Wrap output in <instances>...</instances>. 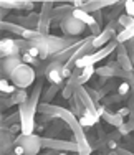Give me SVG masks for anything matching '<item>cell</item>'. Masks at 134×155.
Returning a JSON list of instances; mask_svg holds the SVG:
<instances>
[{
	"label": "cell",
	"instance_id": "f546056e",
	"mask_svg": "<svg viewBox=\"0 0 134 155\" xmlns=\"http://www.w3.org/2000/svg\"><path fill=\"white\" fill-rule=\"evenodd\" d=\"M121 137H122V135L116 130V132H113V134L106 135V140H114V142H119V140H121Z\"/></svg>",
	"mask_w": 134,
	"mask_h": 155
},
{
	"label": "cell",
	"instance_id": "3957f363",
	"mask_svg": "<svg viewBox=\"0 0 134 155\" xmlns=\"http://www.w3.org/2000/svg\"><path fill=\"white\" fill-rule=\"evenodd\" d=\"M15 145L22 147L25 155H38L40 149L43 147V142H42V137L36 134H32V135L18 134V137H15Z\"/></svg>",
	"mask_w": 134,
	"mask_h": 155
},
{
	"label": "cell",
	"instance_id": "83f0119b",
	"mask_svg": "<svg viewBox=\"0 0 134 155\" xmlns=\"http://www.w3.org/2000/svg\"><path fill=\"white\" fill-rule=\"evenodd\" d=\"M86 91H88V94L93 97V101H94L96 104H99V96H98V91L93 89V87H86Z\"/></svg>",
	"mask_w": 134,
	"mask_h": 155
},
{
	"label": "cell",
	"instance_id": "1f68e13d",
	"mask_svg": "<svg viewBox=\"0 0 134 155\" xmlns=\"http://www.w3.org/2000/svg\"><path fill=\"white\" fill-rule=\"evenodd\" d=\"M93 17H94L96 23L101 27V25H103V12H101V10H99V12H94V13H93Z\"/></svg>",
	"mask_w": 134,
	"mask_h": 155
},
{
	"label": "cell",
	"instance_id": "836d02e7",
	"mask_svg": "<svg viewBox=\"0 0 134 155\" xmlns=\"http://www.w3.org/2000/svg\"><path fill=\"white\" fill-rule=\"evenodd\" d=\"M71 5H73V8H83V7H84V2H81V0L78 2V0H76V2L71 3Z\"/></svg>",
	"mask_w": 134,
	"mask_h": 155
},
{
	"label": "cell",
	"instance_id": "7a4b0ae2",
	"mask_svg": "<svg viewBox=\"0 0 134 155\" xmlns=\"http://www.w3.org/2000/svg\"><path fill=\"white\" fill-rule=\"evenodd\" d=\"M18 112H20V124H22V134L23 135H32L35 130V114L38 110H35L32 106L28 104V101L25 104L18 106Z\"/></svg>",
	"mask_w": 134,
	"mask_h": 155
},
{
	"label": "cell",
	"instance_id": "2e32d148",
	"mask_svg": "<svg viewBox=\"0 0 134 155\" xmlns=\"http://www.w3.org/2000/svg\"><path fill=\"white\" fill-rule=\"evenodd\" d=\"M118 64L121 66L122 71L126 73H132L134 71V64L131 61V56H129V53H118Z\"/></svg>",
	"mask_w": 134,
	"mask_h": 155
},
{
	"label": "cell",
	"instance_id": "9a60e30c",
	"mask_svg": "<svg viewBox=\"0 0 134 155\" xmlns=\"http://www.w3.org/2000/svg\"><path fill=\"white\" fill-rule=\"evenodd\" d=\"M103 120H106L109 125H113V127H121L122 124H124V117H121L118 112H109V110H106V112L101 116Z\"/></svg>",
	"mask_w": 134,
	"mask_h": 155
},
{
	"label": "cell",
	"instance_id": "e0dca14e",
	"mask_svg": "<svg viewBox=\"0 0 134 155\" xmlns=\"http://www.w3.org/2000/svg\"><path fill=\"white\" fill-rule=\"evenodd\" d=\"M9 81L10 79H7V78H2V79H0V91H2L3 96H13L18 91V87L15 86V84L9 83Z\"/></svg>",
	"mask_w": 134,
	"mask_h": 155
},
{
	"label": "cell",
	"instance_id": "d6986e66",
	"mask_svg": "<svg viewBox=\"0 0 134 155\" xmlns=\"http://www.w3.org/2000/svg\"><path fill=\"white\" fill-rule=\"evenodd\" d=\"M0 8H5V10H23L25 8V2H22V0H2V2H0Z\"/></svg>",
	"mask_w": 134,
	"mask_h": 155
},
{
	"label": "cell",
	"instance_id": "6da1fadb",
	"mask_svg": "<svg viewBox=\"0 0 134 155\" xmlns=\"http://www.w3.org/2000/svg\"><path fill=\"white\" fill-rule=\"evenodd\" d=\"M35 78H36V73H35V69H33V66L22 63L12 74L9 76V79H10V83L18 87V89H27V87H30L35 83Z\"/></svg>",
	"mask_w": 134,
	"mask_h": 155
},
{
	"label": "cell",
	"instance_id": "52a82bcc",
	"mask_svg": "<svg viewBox=\"0 0 134 155\" xmlns=\"http://www.w3.org/2000/svg\"><path fill=\"white\" fill-rule=\"evenodd\" d=\"M63 63L58 61H50L45 68V78L48 79L50 84H57V86H63L65 78H63Z\"/></svg>",
	"mask_w": 134,
	"mask_h": 155
},
{
	"label": "cell",
	"instance_id": "5b68a950",
	"mask_svg": "<svg viewBox=\"0 0 134 155\" xmlns=\"http://www.w3.org/2000/svg\"><path fill=\"white\" fill-rule=\"evenodd\" d=\"M86 28H88L86 25L81 23L80 20H76L71 13L66 15L65 18H63V21L60 23V30L65 33L66 36H80V35H83V33H84Z\"/></svg>",
	"mask_w": 134,
	"mask_h": 155
},
{
	"label": "cell",
	"instance_id": "ba28073f",
	"mask_svg": "<svg viewBox=\"0 0 134 155\" xmlns=\"http://www.w3.org/2000/svg\"><path fill=\"white\" fill-rule=\"evenodd\" d=\"M20 54L22 51L17 46L13 38H2V41H0V58L2 60L10 58V56H20Z\"/></svg>",
	"mask_w": 134,
	"mask_h": 155
},
{
	"label": "cell",
	"instance_id": "e575fe53",
	"mask_svg": "<svg viewBox=\"0 0 134 155\" xmlns=\"http://www.w3.org/2000/svg\"><path fill=\"white\" fill-rule=\"evenodd\" d=\"M7 13H9V10H5V8H0V18H2V20L7 17Z\"/></svg>",
	"mask_w": 134,
	"mask_h": 155
},
{
	"label": "cell",
	"instance_id": "d4e9b609",
	"mask_svg": "<svg viewBox=\"0 0 134 155\" xmlns=\"http://www.w3.org/2000/svg\"><path fill=\"white\" fill-rule=\"evenodd\" d=\"M22 61H23L25 64H30V66H40V61H42V60L30 56L28 53H23V54H22Z\"/></svg>",
	"mask_w": 134,
	"mask_h": 155
},
{
	"label": "cell",
	"instance_id": "d6a6232c",
	"mask_svg": "<svg viewBox=\"0 0 134 155\" xmlns=\"http://www.w3.org/2000/svg\"><path fill=\"white\" fill-rule=\"evenodd\" d=\"M126 45V50H128V53L131 54V53H134V38L132 40H129L128 43H124Z\"/></svg>",
	"mask_w": 134,
	"mask_h": 155
},
{
	"label": "cell",
	"instance_id": "ac0fdd59",
	"mask_svg": "<svg viewBox=\"0 0 134 155\" xmlns=\"http://www.w3.org/2000/svg\"><path fill=\"white\" fill-rule=\"evenodd\" d=\"M134 38V27H129V28H124V30H121L116 35V41L119 45H124V43H128L129 40Z\"/></svg>",
	"mask_w": 134,
	"mask_h": 155
},
{
	"label": "cell",
	"instance_id": "4316f807",
	"mask_svg": "<svg viewBox=\"0 0 134 155\" xmlns=\"http://www.w3.org/2000/svg\"><path fill=\"white\" fill-rule=\"evenodd\" d=\"M74 91H76V89H73V87H70V86H65V87L61 89L63 99H71L73 96H74Z\"/></svg>",
	"mask_w": 134,
	"mask_h": 155
},
{
	"label": "cell",
	"instance_id": "7c38bea8",
	"mask_svg": "<svg viewBox=\"0 0 134 155\" xmlns=\"http://www.w3.org/2000/svg\"><path fill=\"white\" fill-rule=\"evenodd\" d=\"M0 28H2L3 31H10V33H13V35H18L20 38L23 36L25 30H27V28L22 27V25H17V23H13V21H5V20H0Z\"/></svg>",
	"mask_w": 134,
	"mask_h": 155
},
{
	"label": "cell",
	"instance_id": "8992f818",
	"mask_svg": "<svg viewBox=\"0 0 134 155\" xmlns=\"http://www.w3.org/2000/svg\"><path fill=\"white\" fill-rule=\"evenodd\" d=\"M46 41H48V46H50V58H51L53 54H58V53H61L63 50L73 46L78 40L76 38H65V36L46 35Z\"/></svg>",
	"mask_w": 134,
	"mask_h": 155
},
{
	"label": "cell",
	"instance_id": "5bb4252c",
	"mask_svg": "<svg viewBox=\"0 0 134 155\" xmlns=\"http://www.w3.org/2000/svg\"><path fill=\"white\" fill-rule=\"evenodd\" d=\"M99 119H101V117H99L98 114H93V112H89V110H84L83 116H81L78 120H80L81 127H93V125H96L99 122Z\"/></svg>",
	"mask_w": 134,
	"mask_h": 155
},
{
	"label": "cell",
	"instance_id": "ffe728a7",
	"mask_svg": "<svg viewBox=\"0 0 134 155\" xmlns=\"http://www.w3.org/2000/svg\"><path fill=\"white\" fill-rule=\"evenodd\" d=\"M93 74H96V68H94V66H88V68H84L83 71H81V76L78 78V87L84 86V84L91 79Z\"/></svg>",
	"mask_w": 134,
	"mask_h": 155
},
{
	"label": "cell",
	"instance_id": "7402d4cb",
	"mask_svg": "<svg viewBox=\"0 0 134 155\" xmlns=\"http://www.w3.org/2000/svg\"><path fill=\"white\" fill-rule=\"evenodd\" d=\"M116 93L121 96V97H129L131 96V86H129V83L128 81H124V83H121L119 86L116 87Z\"/></svg>",
	"mask_w": 134,
	"mask_h": 155
},
{
	"label": "cell",
	"instance_id": "f1b7e54d",
	"mask_svg": "<svg viewBox=\"0 0 134 155\" xmlns=\"http://www.w3.org/2000/svg\"><path fill=\"white\" fill-rule=\"evenodd\" d=\"M9 130H10V134H12L13 137L18 134V132L22 134V124H13V125H10V127H9Z\"/></svg>",
	"mask_w": 134,
	"mask_h": 155
},
{
	"label": "cell",
	"instance_id": "30bf717a",
	"mask_svg": "<svg viewBox=\"0 0 134 155\" xmlns=\"http://www.w3.org/2000/svg\"><path fill=\"white\" fill-rule=\"evenodd\" d=\"M22 63H23V61H22V54H20V56H10V58L2 60V74H3V78L9 79V76L12 74V73L22 64Z\"/></svg>",
	"mask_w": 134,
	"mask_h": 155
},
{
	"label": "cell",
	"instance_id": "cb8c5ba5",
	"mask_svg": "<svg viewBox=\"0 0 134 155\" xmlns=\"http://www.w3.org/2000/svg\"><path fill=\"white\" fill-rule=\"evenodd\" d=\"M121 101H124V97H121L118 93L116 94H111V96H106V97L103 99V104L104 106H111V104H116V102H121Z\"/></svg>",
	"mask_w": 134,
	"mask_h": 155
},
{
	"label": "cell",
	"instance_id": "44dd1931",
	"mask_svg": "<svg viewBox=\"0 0 134 155\" xmlns=\"http://www.w3.org/2000/svg\"><path fill=\"white\" fill-rule=\"evenodd\" d=\"M118 23H119V27L124 30V28L134 27V18L129 17V15H126V13H121V17L118 18Z\"/></svg>",
	"mask_w": 134,
	"mask_h": 155
},
{
	"label": "cell",
	"instance_id": "d590c367",
	"mask_svg": "<svg viewBox=\"0 0 134 155\" xmlns=\"http://www.w3.org/2000/svg\"><path fill=\"white\" fill-rule=\"evenodd\" d=\"M46 155H66V152H60V153H46Z\"/></svg>",
	"mask_w": 134,
	"mask_h": 155
},
{
	"label": "cell",
	"instance_id": "484cf974",
	"mask_svg": "<svg viewBox=\"0 0 134 155\" xmlns=\"http://www.w3.org/2000/svg\"><path fill=\"white\" fill-rule=\"evenodd\" d=\"M124 13L134 18V0H126L124 2Z\"/></svg>",
	"mask_w": 134,
	"mask_h": 155
},
{
	"label": "cell",
	"instance_id": "603a6c76",
	"mask_svg": "<svg viewBox=\"0 0 134 155\" xmlns=\"http://www.w3.org/2000/svg\"><path fill=\"white\" fill-rule=\"evenodd\" d=\"M60 87H61V86H57V84H51V86L48 87L46 91H45V94H43V102H50L51 99L55 97V94L58 93V89H60Z\"/></svg>",
	"mask_w": 134,
	"mask_h": 155
},
{
	"label": "cell",
	"instance_id": "8fae6325",
	"mask_svg": "<svg viewBox=\"0 0 134 155\" xmlns=\"http://www.w3.org/2000/svg\"><path fill=\"white\" fill-rule=\"evenodd\" d=\"M113 5H118V2H114V0H93V2H84V7L81 10H84L86 13H94V12H99L101 8L104 7H113Z\"/></svg>",
	"mask_w": 134,
	"mask_h": 155
},
{
	"label": "cell",
	"instance_id": "277c9868",
	"mask_svg": "<svg viewBox=\"0 0 134 155\" xmlns=\"http://www.w3.org/2000/svg\"><path fill=\"white\" fill-rule=\"evenodd\" d=\"M43 147L50 150H61V152H80L76 140H60V139H51V137H42Z\"/></svg>",
	"mask_w": 134,
	"mask_h": 155
},
{
	"label": "cell",
	"instance_id": "74e56055",
	"mask_svg": "<svg viewBox=\"0 0 134 155\" xmlns=\"http://www.w3.org/2000/svg\"><path fill=\"white\" fill-rule=\"evenodd\" d=\"M132 64H134V63H132Z\"/></svg>",
	"mask_w": 134,
	"mask_h": 155
},
{
	"label": "cell",
	"instance_id": "9c48e42d",
	"mask_svg": "<svg viewBox=\"0 0 134 155\" xmlns=\"http://www.w3.org/2000/svg\"><path fill=\"white\" fill-rule=\"evenodd\" d=\"M0 150H2V155H9L10 150H13L15 147V137L10 134L9 127L2 125V130H0Z\"/></svg>",
	"mask_w": 134,
	"mask_h": 155
},
{
	"label": "cell",
	"instance_id": "8d00e7d4",
	"mask_svg": "<svg viewBox=\"0 0 134 155\" xmlns=\"http://www.w3.org/2000/svg\"><path fill=\"white\" fill-rule=\"evenodd\" d=\"M129 56H131V61L134 63V53H131V54H129Z\"/></svg>",
	"mask_w": 134,
	"mask_h": 155
},
{
	"label": "cell",
	"instance_id": "4dcf8cb0",
	"mask_svg": "<svg viewBox=\"0 0 134 155\" xmlns=\"http://www.w3.org/2000/svg\"><path fill=\"white\" fill-rule=\"evenodd\" d=\"M116 112H118L121 117H129V114H131V110H129V107H128V106H126V107H121V109H118Z\"/></svg>",
	"mask_w": 134,
	"mask_h": 155
},
{
	"label": "cell",
	"instance_id": "4fadbf2b",
	"mask_svg": "<svg viewBox=\"0 0 134 155\" xmlns=\"http://www.w3.org/2000/svg\"><path fill=\"white\" fill-rule=\"evenodd\" d=\"M71 15L76 18V20H80L81 23H84L86 27H91V25L96 23L94 17H93L91 13H86L84 10H81V8H74L73 12H71Z\"/></svg>",
	"mask_w": 134,
	"mask_h": 155
}]
</instances>
